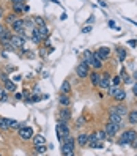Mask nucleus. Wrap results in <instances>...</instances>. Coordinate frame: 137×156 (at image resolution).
<instances>
[{
	"instance_id": "f257e3e1",
	"label": "nucleus",
	"mask_w": 137,
	"mask_h": 156,
	"mask_svg": "<svg viewBox=\"0 0 137 156\" xmlns=\"http://www.w3.org/2000/svg\"><path fill=\"white\" fill-rule=\"evenodd\" d=\"M137 137V132L134 129H128V131H124L123 134H121V139H120V145L121 147H124V145H131L132 143V140H134Z\"/></svg>"
},
{
	"instance_id": "f03ea898",
	"label": "nucleus",
	"mask_w": 137,
	"mask_h": 156,
	"mask_svg": "<svg viewBox=\"0 0 137 156\" xmlns=\"http://www.w3.org/2000/svg\"><path fill=\"white\" fill-rule=\"evenodd\" d=\"M69 134V128H68V125H66V122H63V120H60L57 125V137L58 140H60V143H62V140H63L65 136H68Z\"/></svg>"
},
{
	"instance_id": "7ed1b4c3",
	"label": "nucleus",
	"mask_w": 137,
	"mask_h": 156,
	"mask_svg": "<svg viewBox=\"0 0 137 156\" xmlns=\"http://www.w3.org/2000/svg\"><path fill=\"white\" fill-rule=\"evenodd\" d=\"M25 41H27V35H16V36H11V46H13L14 49H21L22 46L25 44Z\"/></svg>"
},
{
	"instance_id": "20e7f679",
	"label": "nucleus",
	"mask_w": 137,
	"mask_h": 156,
	"mask_svg": "<svg viewBox=\"0 0 137 156\" xmlns=\"http://www.w3.org/2000/svg\"><path fill=\"white\" fill-rule=\"evenodd\" d=\"M88 68H90V66H88L87 63H85V62H84V60H82V62H80V63H79V65H77V66H76V74H77V76H79V77H80V79H84V77H87V76H88V74H90V71H88Z\"/></svg>"
},
{
	"instance_id": "39448f33",
	"label": "nucleus",
	"mask_w": 137,
	"mask_h": 156,
	"mask_svg": "<svg viewBox=\"0 0 137 156\" xmlns=\"http://www.w3.org/2000/svg\"><path fill=\"white\" fill-rule=\"evenodd\" d=\"M121 128V125H118V123H113V122H109L107 125H106V132H107V136L109 137H113V136L118 132V129Z\"/></svg>"
},
{
	"instance_id": "423d86ee",
	"label": "nucleus",
	"mask_w": 137,
	"mask_h": 156,
	"mask_svg": "<svg viewBox=\"0 0 137 156\" xmlns=\"http://www.w3.org/2000/svg\"><path fill=\"white\" fill-rule=\"evenodd\" d=\"M62 155L73 156L74 155V142H62Z\"/></svg>"
},
{
	"instance_id": "0eeeda50",
	"label": "nucleus",
	"mask_w": 137,
	"mask_h": 156,
	"mask_svg": "<svg viewBox=\"0 0 137 156\" xmlns=\"http://www.w3.org/2000/svg\"><path fill=\"white\" fill-rule=\"evenodd\" d=\"M19 137L24 139V140H29L33 137V129L30 126H24V128H19Z\"/></svg>"
},
{
	"instance_id": "6e6552de",
	"label": "nucleus",
	"mask_w": 137,
	"mask_h": 156,
	"mask_svg": "<svg viewBox=\"0 0 137 156\" xmlns=\"http://www.w3.org/2000/svg\"><path fill=\"white\" fill-rule=\"evenodd\" d=\"M11 27H13V30L16 33H19V35H24L25 33V21H22V19H17L16 22H13Z\"/></svg>"
},
{
	"instance_id": "1a4fd4ad",
	"label": "nucleus",
	"mask_w": 137,
	"mask_h": 156,
	"mask_svg": "<svg viewBox=\"0 0 137 156\" xmlns=\"http://www.w3.org/2000/svg\"><path fill=\"white\" fill-rule=\"evenodd\" d=\"M93 55L98 57L101 62H104L106 58H109V55H110V49L109 48H99L96 52H93Z\"/></svg>"
},
{
	"instance_id": "9d476101",
	"label": "nucleus",
	"mask_w": 137,
	"mask_h": 156,
	"mask_svg": "<svg viewBox=\"0 0 137 156\" xmlns=\"http://www.w3.org/2000/svg\"><path fill=\"white\" fill-rule=\"evenodd\" d=\"M109 85H110V73H104L103 76H101V79H99V84H98V87H101V88H109Z\"/></svg>"
},
{
	"instance_id": "9b49d317",
	"label": "nucleus",
	"mask_w": 137,
	"mask_h": 156,
	"mask_svg": "<svg viewBox=\"0 0 137 156\" xmlns=\"http://www.w3.org/2000/svg\"><path fill=\"white\" fill-rule=\"evenodd\" d=\"M33 35H32V41L35 43V44H40V43L44 40V38H43V35L40 33V30H38V27H33Z\"/></svg>"
},
{
	"instance_id": "f8f14e48",
	"label": "nucleus",
	"mask_w": 137,
	"mask_h": 156,
	"mask_svg": "<svg viewBox=\"0 0 137 156\" xmlns=\"http://www.w3.org/2000/svg\"><path fill=\"white\" fill-rule=\"evenodd\" d=\"M109 122H113V123L121 125V123H123V117L118 115L117 112H112V111H110V114H109Z\"/></svg>"
},
{
	"instance_id": "ddd939ff",
	"label": "nucleus",
	"mask_w": 137,
	"mask_h": 156,
	"mask_svg": "<svg viewBox=\"0 0 137 156\" xmlns=\"http://www.w3.org/2000/svg\"><path fill=\"white\" fill-rule=\"evenodd\" d=\"M112 112H117L118 115H121V117H124L128 114V109H126V106H123V104H118V106H115L112 109Z\"/></svg>"
},
{
	"instance_id": "4468645a",
	"label": "nucleus",
	"mask_w": 137,
	"mask_h": 156,
	"mask_svg": "<svg viewBox=\"0 0 137 156\" xmlns=\"http://www.w3.org/2000/svg\"><path fill=\"white\" fill-rule=\"evenodd\" d=\"M3 85H5V90L6 92H16V84L10 79H5L3 80Z\"/></svg>"
},
{
	"instance_id": "2eb2a0df",
	"label": "nucleus",
	"mask_w": 137,
	"mask_h": 156,
	"mask_svg": "<svg viewBox=\"0 0 137 156\" xmlns=\"http://www.w3.org/2000/svg\"><path fill=\"white\" fill-rule=\"evenodd\" d=\"M90 79H92V84L95 85V87H98V84H99V79H101V74L95 71V73H90Z\"/></svg>"
},
{
	"instance_id": "dca6fc26",
	"label": "nucleus",
	"mask_w": 137,
	"mask_h": 156,
	"mask_svg": "<svg viewBox=\"0 0 137 156\" xmlns=\"http://www.w3.org/2000/svg\"><path fill=\"white\" fill-rule=\"evenodd\" d=\"M113 99L120 101V103H121V101H124V99H126V92L121 90V88H118V92H117L115 95H113Z\"/></svg>"
},
{
	"instance_id": "f3484780",
	"label": "nucleus",
	"mask_w": 137,
	"mask_h": 156,
	"mask_svg": "<svg viewBox=\"0 0 137 156\" xmlns=\"http://www.w3.org/2000/svg\"><path fill=\"white\" fill-rule=\"evenodd\" d=\"M92 60H93V52H92V50H85V52H84V62L90 66V65H92Z\"/></svg>"
},
{
	"instance_id": "a211bd4d",
	"label": "nucleus",
	"mask_w": 137,
	"mask_h": 156,
	"mask_svg": "<svg viewBox=\"0 0 137 156\" xmlns=\"http://www.w3.org/2000/svg\"><path fill=\"white\" fill-rule=\"evenodd\" d=\"M77 143H79L80 147H85L88 143V136L87 134H80L79 137H77Z\"/></svg>"
},
{
	"instance_id": "6ab92c4d",
	"label": "nucleus",
	"mask_w": 137,
	"mask_h": 156,
	"mask_svg": "<svg viewBox=\"0 0 137 156\" xmlns=\"http://www.w3.org/2000/svg\"><path fill=\"white\" fill-rule=\"evenodd\" d=\"M69 118H71V112H69L68 109H63V111L60 112V120H63V122H68Z\"/></svg>"
},
{
	"instance_id": "aec40b11",
	"label": "nucleus",
	"mask_w": 137,
	"mask_h": 156,
	"mask_svg": "<svg viewBox=\"0 0 137 156\" xmlns=\"http://www.w3.org/2000/svg\"><path fill=\"white\" fill-rule=\"evenodd\" d=\"M58 101H60L62 106H69V103H71V101H69V98L66 96V93H62L60 98H58Z\"/></svg>"
},
{
	"instance_id": "412c9836",
	"label": "nucleus",
	"mask_w": 137,
	"mask_h": 156,
	"mask_svg": "<svg viewBox=\"0 0 137 156\" xmlns=\"http://www.w3.org/2000/svg\"><path fill=\"white\" fill-rule=\"evenodd\" d=\"M101 65H103V62H101L98 57L93 55V60H92V65H90V66H93L95 69H99V68H101Z\"/></svg>"
},
{
	"instance_id": "4be33fe9",
	"label": "nucleus",
	"mask_w": 137,
	"mask_h": 156,
	"mask_svg": "<svg viewBox=\"0 0 137 156\" xmlns=\"http://www.w3.org/2000/svg\"><path fill=\"white\" fill-rule=\"evenodd\" d=\"M13 8H14L13 13H16V14H22V13H24V5H22V3H14Z\"/></svg>"
},
{
	"instance_id": "5701e85b",
	"label": "nucleus",
	"mask_w": 137,
	"mask_h": 156,
	"mask_svg": "<svg viewBox=\"0 0 137 156\" xmlns=\"http://www.w3.org/2000/svg\"><path fill=\"white\" fill-rule=\"evenodd\" d=\"M128 114H129V123L136 125L137 123V111H131V112H128Z\"/></svg>"
},
{
	"instance_id": "b1692460",
	"label": "nucleus",
	"mask_w": 137,
	"mask_h": 156,
	"mask_svg": "<svg viewBox=\"0 0 137 156\" xmlns=\"http://www.w3.org/2000/svg\"><path fill=\"white\" fill-rule=\"evenodd\" d=\"M35 151H36V153H40V155H43V153H46V151H48V147H46V143L35 145Z\"/></svg>"
},
{
	"instance_id": "393cba45",
	"label": "nucleus",
	"mask_w": 137,
	"mask_h": 156,
	"mask_svg": "<svg viewBox=\"0 0 137 156\" xmlns=\"http://www.w3.org/2000/svg\"><path fill=\"white\" fill-rule=\"evenodd\" d=\"M32 139H33V143H35V145H41V143H46V140H44V137H43L41 134L35 136V137H32Z\"/></svg>"
},
{
	"instance_id": "a878e982",
	"label": "nucleus",
	"mask_w": 137,
	"mask_h": 156,
	"mask_svg": "<svg viewBox=\"0 0 137 156\" xmlns=\"http://www.w3.org/2000/svg\"><path fill=\"white\" fill-rule=\"evenodd\" d=\"M38 30H40V33L43 35V38H46L49 35V29L46 27V24L44 25H40V27H38Z\"/></svg>"
},
{
	"instance_id": "bb28decb",
	"label": "nucleus",
	"mask_w": 137,
	"mask_h": 156,
	"mask_svg": "<svg viewBox=\"0 0 137 156\" xmlns=\"http://www.w3.org/2000/svg\"><path fill=\"white\" fill-rule=\"evenodd\" d=\"M62 93H69V90H71V87H69V82L68 80H65L63 84H62Z\"/></svg>"
},
{
	"instance_id": "cd10ccee",
	"label": "nucleus",
	"mask_w": 137,
	"mask_h": 156,
	"mask_svg": "<svg viewBox=\"0 0 137 156\" xmlns=\"http://www.w3.org/2000/svg\"><path fill=\"white\" fill-rule=\"evenodd\" d=\"M17 21V14L16 13H11L10 16H6V22L8 24H13V22H16Z\"/></svg>"
},
{
	"instance_id": "c85d7f7f",
	"label": "nucleus",
	"mask_w": 137,
	"mask_h": 156,
	"mask_svg": "<svg viewBox=\"0 0 137 156\" xmlns=\"http://www.w3.org/2000/svg\"><path fill=\"white\" fill-rule=\"evenodd\" d=\"M117 52H118L120 62H123V60H124V58H126V50H124V49H121V48H118V49H117Z\"/></svg>"
},
{
	"instance_id": "c756f323",
	"label": "nucleus",
	"mask_w": 137,
	"mask_h": 156,
	"mask_svg": "<svg viewBox=\"0 0 137 156\" xmlns=\"http://www.w3.org/2000/svg\"><path fill=\"white\" fill-rule=\"evenodd\" d=\"M118 88H120L118 85H109V95H110V96H113L117 92H118Z\"/></svg>"
},
{
	"instance_id": "7c9ffc66",
	"label": "nucleus",
	"mask_w": 137,
	"mask_h": 156,
	"mask_svg": "<svg viewBox=\"0 0 137 156\" xmlns=\"http://www.w3.org/2000/svg\"><path fill=\"white\" fill-rule=\"evenodd\" d=\"M90 148H98V150H103V148H104V143H103V140H96V142L93 143V145L90 147Z\"/></svg>"
},
{
	"instance_id": "2f4dec72",
	"label": "nucleus",
	"mask_w": 137,
	"mask_h": 156,
	"mask_svg": "<svg viewBox=\"0 0 137 156\" xmlns=\"http://www.w3.org/2000/svg\"><path fill=\"white\" fill-rule=\"evenodd\" d=\"M33 22H35V25H36V27H40V25H44L46 24V22H44V19H43V17H33Z\"/></svg>"
},
{
	"instance_id": "473e14b6",
	"label": "nucleus",
	"mask_w": 137,
	"mask_h": 156,
	"mask_svg": "<svg viewBox=\"0 0 137 156\" xmlns=\"http://www.w3.org/2000/svg\"><path fill=\"white\" fill-rule=\"evenodd\" d=\"M121 80H124V82H129V80H131V77L129 76H126V71H124V69H121Z\"/></svg>"
},
{
	"instance_id": "72a5a7b5",
	"label": "nucleus",
	"mask_w": 137,
	"mask_h": 156,
	"mask_svg": "<svg viewBox=\"0 0 137 156\" xmlns=\"http://www.w3.org/2000/svg\"><path fill=\"white\" fill-rule=\"evenodd\" d=\"M96 134H98V139H99V140L107 139V137H106V136H107V132H106V131H99V132H96Z\"/></svg>"
},
{
	"instance_id": "f704fd0d",
	"label": "nucleus",
	"mask_w": 137,
	"mask_h": 156,
	"mask_svg": "<svg viewBox=\"0 0 137 156\" xmlns=\"http://www.w3.org/2000/svg\"><path fill=\"white\" fill-rule=\"evenodd\" d=\"M0 101H3V103H5V101H8V95H6L5 92H0Z\"/></svg>"
},
{
	"instance_id": "c9c22d12",
	"label": "nucleus",
	"mask_w": 137,
	"mask_h": 156,
	"mask_svg": "<svg viewBox=\"0 0 137 156\" xmlns=\"http://www.w3.org/2000/svg\"><path fill=\"white\" fill-rule=\"evenodd\" d=\"M121 82V77L120 76H115V77H113V85H118Z\"/></svg>"
},
{
	"instance_id": "e433bc0d",
	"label": "nucleus",
	"mask_w": 137,
	"mask_h": 156,
	"mask_svg": "<svg viewBox=\"0 0 137 156\" xmlns=\"http://www.w3.org/2000/svg\"><path fill=\"white\" fill-rule=\"evenodd\" d=\"M88 32H92V25H87L82 29V33H88Z\"/></svg>"
},
{
	"instance_id": "4c0bfd02",
	"label": "nucleus",
	"mask_w": 137,
	"mask_h": 156,
	"mask_svg": "<svg viewBox=\"0 0 137 156\" xmlns=\"http://www.w3.org/2000/svg\"><path fill=\"white\" fill-rule=\"evenodd\" d=\"M29 101H30V103H38V101H40V96L35 95V96H32V98H30Z\"/></svg>"
},
{
	"instance_id": "58836bf2",
	"label": "nucleus",
	"mask_w": 137,
	"mask_h": 156,
	"mask_svg": "<svg viewBox=\"0 0 137 156\" xmlns=\"http://www.w3.org/2000/svg\"><path fill=\"white\" fill-rule=\"evenodd\" d=\"M128 44L131 46V48H136V46H137V41H134V40H129V41H128Z\"/></svg>"
},
{
	"instance_id": "ea45409f",
	"label": "nucleus",
	"mask_w": 137,
	"mask_h": 156,
	"mask_svg": "<svg viewBox=\"0 0 137 156\" xmlns=\"http://www.w3.org/2000/svg\"><path fill=\"white\" fill-rule=\"evenodd\" d=\"M131 147H132V148H134V150H137V137H136L134 140H132V143H131Z\"/></svg>"
},
{
	"instance_id": "a19ab883",
	"label": "nucleus",
	"mask_w": 137,
	"mask_h": 156,
	"mask_svg": "<svg viewBox=\"0 0 137 156\" xmlns=\"http://www.w3.org/2000/svg\"><path fill=\"white\" fill-rule=\"evenodd\" d=\"M109 27H110V29H118V27L115 25V22H113V21H109Z\"/></svg>"
},
{
	"instance_id": "79ce46f5",
	"label": "nucleus",
	"mask_w": 137,
	"mask_h": 156,
	"mask_svg": "<svg viewBox=\"0 0 137 156\" xmlns=\"http://www.w3.org/2000/svg\"><path fill=\"white\" fill-rule=\"evenodd\" d=\"M77 126H84V118H79V120H77Z\"/></svg>"
},
{
	"instance_id": "37998d69",
	"label": "nucleus",
	"mask_w": 137,
	"mask_h": 156,
	"mask_svg": "<svg viewBox=\"0 0 137 156\" xmlns=\"http://www.w3.org/2000/svg\"><path fill=\"white\" fill-rule=\"evenodd\" d=\"M11 2H13V5H14V3H24L25 0H11Z\"/></svg>"
},
{
	"instance_id": "c03bdc74",
	"label": "nucleus",
	"mask_w": 137,
	"mask_h": 156,
	"mask_svg": "<svg viewBox=\"0 0 137 156\" xmlns=\"http://www.w3.org/2000/svg\"><path fill=\"white\" fill-rule=\"evenodd\" d=\"M30 11V6L29 5H24V13H29Z\"/></svg>"
},
{
	"instance_id": "a18cd8bd",
	"label": "nucleus",
	"mask_w": 137,
	"mask_h": 156,
	"mask_svg": "<svg viewBox=\"0 0 137 156\" xmlns=\"http://www.w3.org/2000/svg\"><path fill=\"white\" fill-rule=\"evenodd\" d=\"M132 93H134V95L137 96V84L134 85V87H132Z\"/></svg>"
},
{
	"instance_id": "49530a36",
	"label": "nucleus",
	"mask_w": 137,
	"mask_h": 156,
	"mask_svg": "<svg viewBox=\"0 0 137 156\" xmlns=\"http://www.w3.org/2000/svg\"><path fill=\"white\" fill-rule=\"evenodd\" d=\"M3 32H5V27L0 24V36H2V33H3Z\"/></svg>"
},
{
	"instance_id": "de8ad7c7",
	"label": "nucleus",
	"mask_w": 137,
	"mask_h": 156,
	"mask_svg": "<svg viewBox=\"0 0 137 156\" xmlns=\"http://www.w3.org/2000/svg\"><path fill=\"white\" fill-rule=\"evenodd\" d=\"M98 3H99L101 6H107V3H106V2H101V0H99V2H98Z\"/></svg>"
},
{
	"instance_id": "09e8293b",
	"label": "nucleus",
	"mask_w": 137,
	"mask_h": 156,
	"mask_svg": "<svg viewBox=\"0 0 137 156\" xmlns=\"http://www.w3.org/2000/svg\"><path fill=\"white\" fill-rule=\"evenodd\" d=\"M14 96H16V99H21V98H22V95H21V93H16Z\"/></svg>"
},
{
	"instance_id": "8fccbe9b",
	"label": "nucleus",
	"mask_w": 137,
	"mask_h": 156,
	"mask_svg": "<svg viewBox=\"0 0 137 156\" xmlns=\"http://www.w3.org/2000/svg\"><path fill=\"white\" fill-rule=\"evenodd\" d=\"M3 16V8H0V17Z\"/></svg>"
},
{
	"instance_id": "3c124183",
	"label": "nucleus",
	"mask_w": 137,
	"mask_h": 156,
	"mask_svg": "<svg viewBox=\"0 0 137 156\" xmlns=\"http://www.w3.org/2000/svg\"><path fill=\"white\" fill-rule=\"evenodd\" d=\"M134 77H136V79H137V71H136V74H134Z\"/></svg>"
},
{
	"instance_id": "603ef678",
	"label": "nucleus",
	"mask_w": 137,
	"mask_h": 156,
	"mask_svg": "<svg viewBox=\"0 0 137 156\" xmlns=\"http://www.w3.org/2000/svg\"><path fill=\"white\" fill-rule=\"evenodd\" d=\"M0 92H2V88H0Z\"/></svg>"
}]
</instances>
